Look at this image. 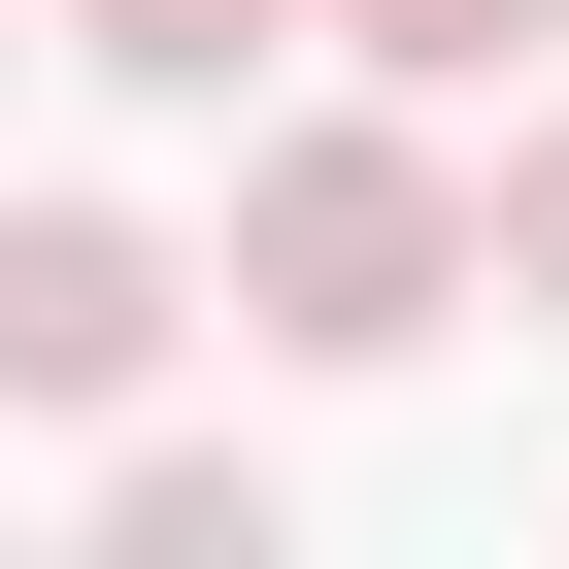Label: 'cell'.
<instances>
[{"label": "cell", "instance_id": "cell-4", "mask_svg": "<svg viewBox=\"0 0 569 569\" xmlns=\"http://www.w3.org/2000/svg\"><path fill=\"white\" fill-rule=\"evenodd\" d=\"M101 569H268V469H201V436H134V469H101Z\"/></svg>", "mask_w": 569, "mask_h": 569}, {"label": "cell", "instance_id": "cell-6", "mask_svg": "<svg viewBox=\"0 0 569 569\" xmlns=\"http://www.w3.org/2000/svg\"><path fill=\"white\" fill-rule=\"evenodd\" d=\"M502 302L569 336V134H502Z\"/></svg>", "mask_w": 569, "mask_h": 569}, {"label": "cell", "instance_id": "cell-1", "mask_svg": "<svg viewBox=\"0 0 569 569\" xmlns=\"http://www.w3.org/2000/svg\"><path fill=\"white\" fill-rule=\"evenodd\" d=\"M436 302H502V201L436 168V101L369 68L336 134H268L234 168V336H302V369H402Z\"/></svg>", "mask_w": 569, "mask_h": 569}, {"label": "cell", "instance_id": "cell-5", "mask_svg": "<svg viewBox=\"0 0 569 569\" xmlns=\"http://www.w3.org/2000/svg\"><path fill=\"white\" fill-rule=\"evenodd\" d=\"M336 34H369L402 101H536V34H569V0H336Z\"/></svg>", "mask_w": 569, "mask_h": 569}, {"label": "cell", "instance_id": "cell-3", "mask_svg": "<svg viewBox=\"0 0 569 569\" xmlns=\"http://www.w3.org/2000/svg\"><path fill=\"white\" fill-rule=\"evenodd\" d=\"M34 34H68V68H101V101H234V68H268V34H336V0H34Z\"/></svg>", "mask_w": 569, "mask_h": 569}, {"label": "cell", "instance_id": "cell-2", "mask_svg": "<svg viewBox=\"0 0 569 569\" xmlns=\"http://www.w3.org/2000/svg\"><path fill=\"white\" fill-rule=\"evenodd\" d=\"M168 302H201V268H168L134 201H0V402H68V436H101V402L168 369Z\"/></svg>", "mask_w": 569, "mask_h": 569}, {"label": "cell", "instance_id": "cell-7", "mask_svg": "<svg viewBox=\"0 0 569 569\" xmlns=\"http://www.w3.org/2000/svg\"><path fill=\"white\" fill-rule=\"evenodd\" d=\"M0 34H34V0H0Z\"/></svg>", "mask_w": 569, "mask_h": 569}]
</instances>
